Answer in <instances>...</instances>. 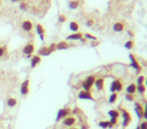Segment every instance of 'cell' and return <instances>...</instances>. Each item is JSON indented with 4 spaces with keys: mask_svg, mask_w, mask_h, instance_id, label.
I'll use <instances>...</instances> for the list:
<instances>
[{
    "mask_svg": "<svg viewBox=\"0 0 147 129\" xmlns=\"http://www.w3.org/2000/svg\"><path fill=\"white\" fill-rule=\"evenodd\" d=\"M34 52H35V45H34V42H33V41L27 42V44L24 45L23 50H22L23 56H24V57H27V58H32V57L34 56Z\"/></svg>",
    "mask_w": 147,
    "mask_h": 129,
    "instance_id": "obj_1",
    "label": "cell"
},
{
    "mask_svg": "<svg viewBox=\"0 0 147 129\" xmlns=\"http://www.w3.org/2000/svg\"><path fill=\"white\" fill-rule=\"evenodd\" d=\"M95 75H89L86 77L83 81H82V88L83 91H90L92 87L94 86V82H95Z\"/></svg>",
    "mask_w": 147,
    "mask_h": 129,
    "instance_id": "obj_2",
    "label": "cell"
},
{
    "mask_svg": "<svg viewBox=\"0 0 147 129\" xmlns=\"http://www.w3.org/2000/svg\"><path fill=\"white\" fill-rule=\"evenodd\" d=\"M123 89V83L119 78H116L112 81L111 83V87H110V91H111V93H119Z\"/></svg>",
    "mask_w": 147,
    "mask_h": 129,
    "instance_id": "obj_3",
    "label": "cell"
},
{
    "mask_svg": "<svg viewBox=\"0 0 147 129\" xmlns=\"http://www.w3.org/2000/svg\"><path fill=\"white\" fill-rule=\"evenodd\" d=\"M72 112V110L70 107H63L60 109L58 113H57V117H56V122H59V121H63L65 117H68L70 116V113Z\"/></svg>",
    "mask_w": 147,
    "mask_h": 129,
    "instance_id": "obj_4",
    "label": "cell"
},
{
    "mask_svg": "<svg viewBox=\"0 0 147 129\" xmlns=\"http://www.w3.org/2000/svg\"><path fill=\"white\" fill-rule=\"evenodd\" d=\"M129 59H130V65L136 70V72H138V74L141 72L142 66H141V64L139 63V60H138V58L135 57V54H133V53L129 54Z\"/></svg>",
    "mask_w": 147,
    "mask_h": 129,
    "instance_id": "obj_5",
    "label": "cell"
},
{
    "mask_svg": "<svg viewBox=\"0 0 147 129\" xmlns=\"http://www.w3.org/2000/svg\"><path fill=\"white\" fill-rule=\"evenodd\" d=\"M78 99L81 100H90V101H94V97L93 94L90 93V91H80L78 92Z\"/></svg>",
    "mask_w": 147,
    "mask_h": 129,
    "instance_id": "obj_6",
    "label": "cell"
},
{
    "mask_svg": "<svg viewBox=\"0 0 147 129\" xmlns=\"http://www.w3.org/2000/svg\"><path fill=\"white\" fill-rule=\"evenodd\" d=\"M20 91H21V94H22L23 97H27V95L29 94V91H30V81H29V78H26V80H24V81L22 82Z\"/></svg>",
    "mask_w": 147,
    "mask_h": 129,
    "instance_id": "obj_7",
    "label": "cell"
},
{
    "mask_svg": "<svg viewBox=\"0 0 147 129\" xmlns=\"http://www.w3.org/2000/svg\"><path fill=\"white\" fill-rule=\"evenodd\" d=\"M121 112H122V116H123V128H127L131 123V115L125 109H121Z\"/></svg>",
    "mask_w": 147,
    "mask_h": 129,
    "instance_id": "obj_8",
    "label": "cell"
},
{
    "mask_svg": "<svg viewBox=\"0 0 147 129\" xmlns=\"http://www.w3.org/2000/svg\"><path fill=\"white\" fill-rule=\"evenodd\" d=\"M21 28L23 32H26V33H30L32 30L34 29V24L32 21H29V20H24L22 23H21Z\"/></svg>",
    "mask_w": 147,
    "mask_h": 129,
    "instance_id": "obj_9",
    "label": "cell"
},
{
    "mask_svg": "<svg viewBox=\"0 0 147 129\" xmlns=\"http://www.w3.org/2000/svg\"><path fill=\"white\" fill-rule=\"evenodd\" d=\"M76 122H77L76 117H74V116H68V117H65L63 120V126L68 127V128H71V127H74L76 124Z\"/></svg>",
    "mask_w": 147,
    "mask_h": 129,
    "instance_id": "obj_10",
    "label": "cell"
},
{
    "mask_svg": "<svg viewBox=\"0 0 147 129\" xmlns=\"http://www.w3.org/2000/svg\"><path fill=\"white\" fill-rule=\"evenodd\" d=\"M35 29H36V33H38L40 40L44 41V40H45V33H46L44 26H42V24H40V23H38V24L35 26Z\"/></svg>",
    "mask_w": 147,
    "mask_h": 129,
    "instance_id": "obj_11",
    "label": "cell"
},
{
    "mask_svg": "<svg viewBox=\"0 0 147 129\" xmlns=\"http://www.w3.org/2000/svg\"><path fill=\"white\" fill-rule=\"evenodd\" d=\"M94 86L99 92L104 91V87H105V78L104 77H96L95 82H94Z\"/></svg>",
    "mask_w": 147,
    "mask_h": 129,
    "instance_id": "obj_12",
    "label": "cell"
},
{
    "mask_svg": "<svg viewBox=\"0 0 147 129\" xmlns=\"http://www.w3.org/2000/svg\"><path fill=\"white\" fill-rule=\"evenodd\" d=\"M82 38H83V34L81 32H77L66 36V41H77V40H81Z\"/></svg>",
    "mask_w": 147,
    "mask_h": 129,
    "instance_id": "obj_13",
    "label": "cell"
},
{
    "mask_svg": "<svg viewBox=\"0 0 147 129\" xmlns=\"http://www.w3.org/2000/svg\"><path fill=\"white\" fill-rule=\"evenodd\" d=\"M70 47H71V45L69 44V41H66V40H64V41H59V42H57V50H58V51L68 50V48H70Z\"/></svg>",
    "mask_w": 147,
    "mask_h": 129,
    "instance_id": "obj_14",
    "label": "cell"
},
{
    "mask_svg": "<svg viewBox=\"0 0 147 129\" xmlns=\"http://www.w3.org/2000/svg\"><path fill=\"white\" fill-rule=\"evenodd\" d=\"M112 29H113L115 33H122V32H123V30L125 29V26H124L123 22H116V23L113 24Z\"/></svg>",
    "mask_w": 147,
    "mask_h": 129,
    "instance_id": "obj_15",
    "label": "cell"
},
{
    "mask_svg": "<svg viewBox=\"0 0 147 129\" xmlns=\"http://www.w3.org/2000/svg\"><path fill=\"white\" fill-rule=\"evenodd\" d=\"M50 54H51V52H50L48 46H42L38 51V56H40V57H47V56H50Z\"/></svg>",
    "mask_w": 147,
    "mask_h": 129,
    "instance_id": "obj_16",
    "label": "cell"
},
{
    "mask_svg": "<svg viewBox=\"0 0 147 129\" xmlns=\"http://www.w3.org/2000/svg\"><path fill=\"white\" fill-rule=\"evenodd\" d=\"M40 63H41V57L38 56V54H36V56H33L32 58H30V68H32V69L36 68Z\"/></svg>",
    "mask_w": 147,
    "mask_h": 129,
    "instance_id": "obj_17",
    "label": "cell"
},
{
    "mask_svg": "<svg viewBox=\"0 0 147 129\" xmlns=\"http://www.w3.org/2000/svg\"><path fill=\"white\" fill-rule=\"evenodd\" d=\"M135 112H136L138 117L140 120L144 118V107H142V105L140 103H135Z\"/></svg>",
    "mask_w": 147,
    "mask_h": 129,
    "instance_id": "obj_18",
    "label": "cell"
},
{
    "mask_svg": "<svg viewBox=\"0 0 147 129\" xmlns=\"http://www.w3.org/2000/svg\"><path fill=\"white\" fill-rule=\"evenodd\" d=\"M69 29L72 33H77V32H80V24L76 21H71L69 24Z\"/></svg>",
    "mask_w": 147,
    "mask_h": 129,
    "instance_id": "obj_19",
    "label": "cell"
},
{
    "mask_svg": "<svg viewBox=\"0 0 147 129\" xmlns=\"http://www.w3.org/2000/svg\"><path fill=\"white\" fill-rule=\"evenodd\" d=\"M17 105V99L13 97H9L7 99H6V106L7 107H15Z\"/></svg>",
    "mask_w": 147,
    "mask_h": 129,
    "instance_id": "obj_20",
    "label": "cell"
},
{
    "mask_svg": "<svg viewBox=\"0 0 147 129\" xmlns=\"http://www.w3.org/2000/svg\"><path fill=\"white\" fill-rule=\"evenodd\" d=\"M135 93H136V84L130 83L127 87V94H135Z\"/></svg>",
    "mask_w": 147,
    "mask_h": 129,
    "instance_id": "obj_21",
    "label": "cell"
},
{
    "mask_svg": "<svg viewBox=\"0 0 147 129\" xmlns=\"http://www.w3.org/2000/svg\"><path fill=\"white\" fill-rule=\"evenodd\" d=\"M7 53H9V47L7 46H6V45H1V46H0V59L4 58Z\"/></svg>",
    "mask_w": 147,
    "mask_h": 129,
    "instance_id": "obj_22",
    "label": "cell"
},
{
    "mask_svg": "<svg viewBox=\"0 0 147 129\" xmlns=\"http://www.w3.org/2000/svg\"><path fill=\"white\" fill-rule=\"evenodd\" d=\"M80 0H70L69 1V7L71 9V10H76V9H78L80 7Z\"/></svg>",
    "mask_w": 147,
    "mask_h": 129,
    "instance_id": "obj_23",
    "label": "cell"
},
{
    "mask_svg": "<svg viewBox=\"0 0 147 129\" xmlns=\"http://www.w3.org/2000/svg\"><path fill=\"white\" fill-rule=\"evenodd\" d=\"M107 115L110 116V118H118L121 112L118 111V110H110V111L107 112Z\"/></svg>",
    "mask_w": 147,
    "mask_h": 129,
    "instance_id": "obj_24",
    "label": "cell"
},
{
    "mask_svg": "<svg viewBox=\"0 0 147 129\" xmlns=\"http://www.w3.org/2000/svg\"><path fill=\"white\" fill-rule=\"evenodd\" d=\"M99 127L102 129H107V128H112V126L110 124L109 121H100L99 122Z\"/></svg>",
    "mask_w": 147,
    "mask_h": 129,
    "instance_id": "obj_25",
    "label": "cell"
},
{
    "mask_svg": "<svg viewBox=\"0 0 147 129\" xmlns=\"http://www.w3.org/2000/svg\"><path fill=\"white\" fill-rule=\"evenodd\" d=\"M134 46H135V41L134 40H129V41H127L124 44V47L127 48V50H133Z\"/></svg>",
    "mask_w": 147,
    "mask_h": 129,
    "instance_id": "obj_26",
    "label": "cell"
},
{
    "mask_svg": "<svg viewBox=\"0 0 147 129\" xmlns=\"http://www.w3.org/2000/svg\"><path fill=\"white\" fill-rule=\"evenodd\" d=\"M83 38H84L86 40H92V41L98 40V39H96V36H94L93 34H89V33H84V34H83Z\"/></svg>",
    "mask_w": 147,
    "mask_h": 129,
    "instance_id": "obj_27",
    "label": "cell"
},
{
    "mask_svg": "<svg viewBox=\"0 0 147 129\" xmlns=\"http://www.w3.org/2000/svg\"><path fill=\"white\" fill-rule=\"evenodd\" d=\"M117 98H118L117 93H111V95H110V98H109V103L110 104H115L116 100H117Z\"/></svg>",
    "mask_w": 147,
    "mask_h": 129,
    "instance_id": "obj_28",
    "label": "cell"
},
{
    "mask_svg": "<svg viewBox=\"0 0 147 129\" xmlns=\"http://www.w3.org/2000/svg\"><path fill=\"white\" fill-rule=\"evenodd\" d=\"M136 91L139 92L140 94H144L145 92H146V86L145 84H138L136 86Z\"/></svg>",
    "mask_w": 147,
    "mask_h": 129,
    "instance_id": "obj_29",
    "label": "cell"
},
{
    "mask_svg": "<svg viewBox=\"0 0 147 129\" xmlns=\"http://www.w3.org/2000/svg\"><path fill=\"white\" fill-rule=\"evenodd\" d=\"M20 9H21L22 11H27V10L29 9V5H28L26 1H21V3H20Z\"/></svg>",
    "mask_w": 147,
    "mask_h": 129,
    "instance_id": "obj_30",
    "label": "cell"
},
{
    "mask_svg": "<svg viewBox=\"0 0 147 129\" xmlns=\"http://www.w3.org/2000/svg\"><path fill=\"white\" fill-rule=\"evenodd\" d=\"M48 48H50V52H51V54H52L54 51L57 50V44H56V42H52V44L48 46Z\"/></svg>",
    "mask_w": 147,
    "mask_h": 129,
    "instance_id": "obj_31",
    "label": "cell"
},
{
    "mask_svg": "<svg viewBox=\"0 0 147 129\" xmlns=\"http://www.w3.org/2000/svg\"><path fill=\"white\" fill-rule=\"evenodd\" d=\"M94 20H93V18H89V20H87V21H86V26H87V27H94Z\"/></svg>",
    "mask_w": 147,
    "mask_h": 129,
    "instance_id": "obj_32",
    "label": "cell"
},
{
    "mask_svg": "<svg viewBox=\"0 0 147 129\" xmlns=\"http://www.w3.org/2000/svg\"><path fill=\"white\" fill-rule=\"evenodd\" d=\"M66 20H68V17H66L65 15H59V17H58V21L60 22V23H65L66 22Z\"/></svg>",
    "mask_w": 147,
    "mask_h": 129,
    "instance_id": "obj_33",
    "label": "cell"
},
{
    "mask_svg": "<svg viewBox=\"0 0 147 129\" xmlns=\"http://www.w3.org/2000/svg\"><path fill=\"white\" fill-rule=\"evenodd\" d=\"M125 99L128 101H134V100H135V97H134V94H127L125 95Z\"/></svg>",
    "mask_w": 147,
    "mask_h": 129,
    "instance_id": "obj_34",
    "label": "cell"
},
{
    "mask_svg": "<svg viewBox=\"0 0 147 129\" xmlns=\"http://www.w3.org/2000/svg\"><path fill=\"white\" fill-rule=\"evenodd\" d=\"M144 118L147 121V100H145V107H144Z\"/></svg>",
    "mask_w": 147,
    "mask_h": 129,
    "instance_id": "obj_35",
    "label": "cell"
},
{
    "mask_svg": "<svg viewBox=\"0 0 147 129\" xmlns=\"http://www.w3.org/2000/svg\"><path fill=\"white\" fill-rule=\"evenodd\" d=\"M145 83V77L144 76H139L138 77V84H144Z\"/></svg>",
    "mask_w": 147,
    "mask_h": 129,
    "instance_id": "obj_36",
    "label": "cell"
},
{
    "mask_svg": "<svg viewBox=\"0 0 147 129\" xmlns=\"http://www.w3.org/2000/svg\"><path fill=\"white\" fill-rule=\"evenodd\" d=\"M139 127H140V129H147V121H144Z\"/></svg>",
    "mask_w": 147,
    "mask_h": 129,
    "instance_id": "obj_37",
    "label": "cell"
},
{
    "mask_svg": "<svg viewBox=\"0 0 147 129\" xmlns=\"http://www.w3.org/2000/svg\"><path fill=\"white\" fill-rule=\"evenodd\" d=\"M117 120H118V118H110V121H109V122H110V124L113 127L116 123H117Z\"/></svg>",
    "mask_w": 147,
    "mask_h": 129,
    "instance_id": "obj_38",
    "label": "cell"
},
{
    "mask_svg": "<svg viewBox=\"0 0 147 129\" xmlns=\"http://www.w3.org/2000/svg\"><path fill=\"white\" fill-rule=\"evenodd\" d=\"M128 35H129L130 38H134V32L133 30H128Z\"/></svg>",
    "mask_w": 147,
    "mask_h": 129,
    "instance_id": "obj_39",
    "label": "cell"
},
{
    "mask_svg": "<svg viewBox=\"0 0 147 129\" xmlns=\"http://www.w3.org/2000/svg\"><path fill=\"white\" fill-rule=\"evenodd\" d=\"M11 3H21V1H23V0H10Z\"/></svg>",
    "mask_w": 147,
    "mask_h": 129,
    "instance_id": "obj_40",
    "label": "cell"
},
{
    "mask_svg": "<svg viewBox=\"0 0 147 129\" xmlns=\"http://www.w3.org/2000/svg\"><path fill=\"white\" fill-rule=\"evenodd\" d=\"M145 84L147 86V77H145Z\"/></svg>",
    "mask_w": 147,
    "mask_h": 129,
    "instance_id": "obj_41",
    "label": "cell"
},
{
    "mask_svg": "<svg viewBox=\"0 0 147 129\" xmlns=\"http://www.w3.org/2000/svg\"><path fill=\"white\" fill-rule=\"evenodd\" d=\"M87 128H88L87 126H83V127H82V129H87Z\"/></svg>",
    "mask_w": 147,
    "mask_h": 129,
    "instance_id": "obj_42",
    "label": "cell"
},
{
    "mask_svg": "<svg viewBox=\"0 0 147 129\" xmlns=\"http://www.w3.org/2000/svg\"><path fill=\"white\" fill-rule=\"evenodd\" d=\"M69 129H78V128H74V127H71V128H69Z\"/></svg>",
    "mask_w": 147,
    "mask_h": 129,
    "instance_id": "obj_43",
    "label": "cell"
},
{
    "mask_svg": "<svg viewBox=\"0 0 147 129\" xmlns=\"http://www.w3.org/2000/svg\"><path fill=\"white\" fill-rule=\"evenodd\" d=\"M1 4H3V0H0V6H1Z\"/></svg>",
    "mask_w": 147,
    "mask_h": 129,
    "instance_id": "obj_44",
    "label": "cell"
},
{
    "mask_svg": "<svg viewBox=\"0 0 147 129\" xmlns=\"http://www.w3.org/2000/svg\"><path fill=\"white\" fill-rule=\"evenodd\" d=\"M135 129H140V127H136V128H135Z\"/></svg>",
    "mask_w": 147,
    "mask_h": 129,
    "instance_id": "obj_45",
    "label": "cell"
}]
</instances>
